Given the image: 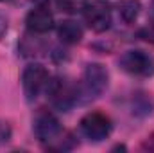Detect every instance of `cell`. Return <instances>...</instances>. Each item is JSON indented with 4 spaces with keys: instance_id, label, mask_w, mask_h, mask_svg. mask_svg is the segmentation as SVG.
<instances>
[{
    "instance_id": "obj_3",
    "label": "cell",
    "mask_w": 154,
    "mask_h": 153,
    "mask_svg": "<svg viewBox=\"0 0 154 153\" xmlns=\"http://www.w3.org/2000/svg\"><path fill=\"white\" fill-rule=\"evenodd\" d=\"M47 85H48V72L43 65L31 63L25 67V70L22 74V86H23L25 99L29 103L38 99L39 94L43 90H47Z\"/></svg>"
},
{
    "instance_id": "obj_10",
    "label": "cell",
    "mask_w": 154,
    "mask_h": 153,
    "mask_svg": "<svg viewBox=\"0 0 154 153\" xmlns=\"http://www.w3.org/2000/svg\"><path fill=\"white\" fill-rule=\"evenodd\" d=\"M116 9H118L120 18L125 24H133L136 20V16L140 15L142 4H140V0H116Z\"/></svg>"
},
{
    "instance_id": "obj_7",
    "label": "cell",
    "mask_w": 154,
    "mask_h": 153,
    "mask_svg": "<svg viewBox=\"0 0 154 153\" xmlns=\"http://www.w3.org/2000/svg\"><path fill=\"white\" fill-rule=\"evenodd\" d=\"M108 88V70L100 63H90L84 70V94L93 99Z\"/></svg>"
},
{
    "instance_id": "obj_5",
    "label": "cell",
    "mask_w": 154,
    "mask_h": 153,
    "mask_svg": "<svg viewBox=\"0 0 154 153\" xmlns=\"http://www.w3.org/2000/svg\"><path fill=\"white\" fill-rule=\"evenodd\" d=\"M111 128H113L111 119L100 112H90L81 119V132L84 133L86 139L93 142L104 141L111 133Z\"/></svg>"
},
{
    "instance_id": "obj_12",
    "label": "cell",
    "mask_w": 154,
    "mask_h": 153,
    "mask_svg": "<svg viewBox=\"0 0 154 153\" xmlns=\"http://www.w3.org/2000/svg\"><path fill=\"white\" fill-rule=\"evenodd\" d=\"M138 36L142 40H145V41L154 43V22H151L149 25H145L143 29H140V31H138Z\"/></svg>"
},
{
    "instance_id": "obj_4",
    "label": "cell",
    "mask_w": 154,
    "mask_h": 153,
    "mask_svg": "<svg viewBox=\"0 0 154 153\" xmlns=\"http://www.w3.org/2000/svg\"><path fill=\"white\" fill-rule=\"evenodd\" d=\"M120 67L131 76L147 77L154 74V58L143 50H127L120 58Z\"/></svg>"
},
{
    "instance_id": "obj_13",
    "label": "cell",
    "mask_w": 154,
    "mask_h": 153,
    "mask_svg": "<svg viewBox=\"0 0 154 153\" xmlns=\"http://www.w3.org/2000/svg\"><path fill=\"white\" fill-rule=\"evenodd\" d=\"M9 137H11V128H9L5 122H2V121H0V144L7 142V141H9Z\"/></svg>"
},
{
    "instance_id": "obj_8",
    "label": "cell",
    "mask_w": 154,
    "mask_h": 153,
    "mask_svg": "<svg viewBox=\"0 0 154 153\" xmlns=\"http://www.w3.org/2000/svg\"><path fill=\"white\" fill-rule=\"evenodd\" d=\"M25 24H27V29L32 33H39V34L48 33L54 27V16L47 5H38L32 11H29Z\"/></svg>"
},
{
    "instance_id": "obj_1",
    "label": "cell",
    "mask_w": 154,
    "mask_h": 153,
    "mask_svg": "<svg viewBox=\"0 0 154 153\" xmlns=\"http://www.w3.org/2000/svg\"><path fill=\"white\" fill-rule=\"evenodd\" d=\"M47 96L56 108L68 112L79 101V86L68 77H54L47 85Z\"/></svg>"
},
{
    "instance_id": "obj_14",
    "label": "cell",
    "mask_w": 154,
    "mask_h": 153,
    "mask_svg": "<svg viewBox=\"0 0 154 153\" xmlns=\"http://www.w3.org/2000/svg\"><path fill=\"white\" fill-rule=\"evenodd\" d=\"M5 33H7V22H5V18L0 15V38H2Z\"/></svg>"
},
{
    "instance_id": "obj_15",
    "label": "cell",
    "mask_w": 154,
    "mask_h": 153,
    "mask_svg": "<svg viewBox=\"0 0 154 153\" xmlns=\"http://www.w3.org/2000/svg\"><path fill=\"white\" fill-rule=\"evenodd\" d=\"M2 2H9V0H2Z\"/></svg>"
},
{
    "instance_id": "obj_11",
    "label": "cell",
    "mask_w": 154,
    "mask_h": 153,
    "mask_svg": "<svg viewBox=\"0 0 154 153\" xmlns=\"http://www.w3.org/2000/svg\"><path fill=\"white\" fill-rule=\"evenodd\" d=\"M57 5L65 13L77 15V13H84V9L88 5V0H57Z\"/></svg>"
},
{
    "instance_id": "obj_2",
    "label": "cell",
    "mask_w": 154,
    "mask_h": 153,
    "mask_svg": "<svg viewBox=\"0 0 154 153\" xmlns=\"http://www.w3.org/2000/svg\"><path fill=\"white\" fill-rule=\"evenodd\" d=\"M32 130H34L36 139L45 144H52L61 135V124L57 117L47 108H39L36 112L32 119Z\"/></svg>"
},
{
    "instance_id": "obj_6",
    "label": "cell",
    "mask_w": 154,
    "mask_h": 153,
    "mask_svg": "<svg viewBox=\"0 0 154 153\" xmlns=\"http://www.w3.org/2000/svg\"><path fill=\"white\" fill-rule=\"evenodd\" d=\"M84 20L95 33H104L111 25V7L108 0H95L86 5Z\"/></svg>"
},
{
    "instance_id": "obj_9",
    "label": "cell",
    "mask_w": 154,
    "mask_h": 153,
    "mask_svg": "<svg viewBox=\"0 0 154 153\" xmlns=\"http://www.w3.org/2000/svg\"><path fill=\"white\" fill-rule=\"evenodd\" d=\"M57 36L63 43L74 45V43H79L82 40V29L74 20H65L57 25Z\"/></svg>"
}]
</instances>
